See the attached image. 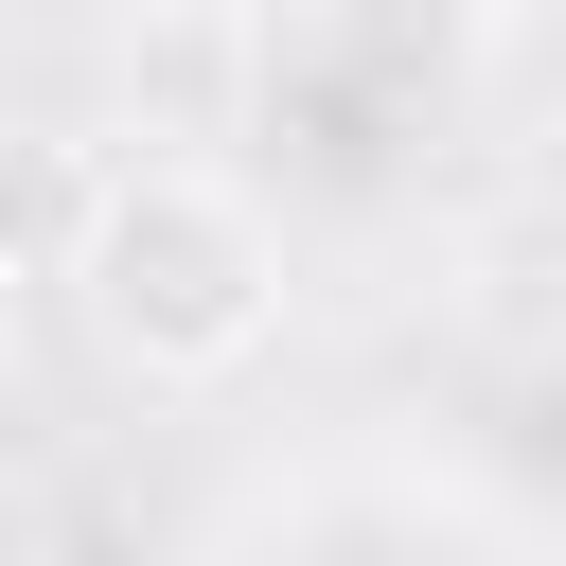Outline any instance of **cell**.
Returning a JSON list of instances; mask_svg holds the SVG:
<instances>
[{"instance_id":"cell-1","label":"cell","mask_w":566,"mask_h":566,"mask_svg":"<svg viewBox=\"0 0 566 566\" xmlns=\"http://www.w3.org/2000/svg\"><path fill=\"white\" fill-rule=\"evenodd\" d=\"M53 283H71L88 354L142 371V389L265 371L283 354V301H301L283 283V212L248 177H212V159H88V212H71Z\"/></svg>"},{"instance_id":"cell-2","label":"cell","mask_w":566,"mask_h":566,"mask_svg":"<svg viewBox=\"0 0 566 566\" xmlns=\"http://www.w3.org/2000/svg\"><path fill=\"white\" fill-rule=\"evenodd\" d=\"M478 53H495V0H301L265 71H301L318 159H336V177H371V159H407L424 124H460Z\"/></svg>"},{"instance_id":"cell-3","label":"cell","mask_w":566,"mask_h":566,"mask_svg":"<svg viewBox=\"0 0 566 566\" xmlns=\"http://www.w3.org/2000/svg\"><path fill=\"white\" fill-rule=\"evenodd\" d=\"M18 283H35V248H18V230H0V354H18Z\"/></svg>"}]
</instances>
